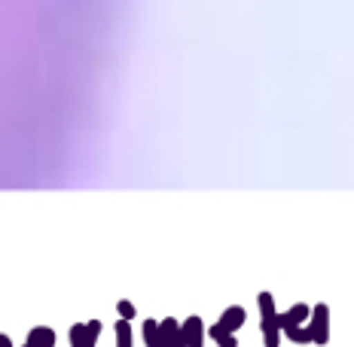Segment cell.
<instances>
[{"instance_id": "6da1fadb", "label": "cell", "mask_w": 354, "mask_h": 347, "mask_svg": "<svg viewBox=\"0 0 354 347\" xmlns=\"http://www.w3.org/2000/svg\"><path fill=\"white\" fill-rule=\"evenodd\" d=\"M125 21L129 0H0V64L95 68Z\"/></svg>"}, {"instance_id": "7a4b0ae2", "label": "cell", "mask_w": 354, "mask_h": 347, "mask_svg": "<svg viewBox=\"0 0 354 347\" xmlns=\"http://www.w3.org/2000/svg\"><path fill=\"white\" fill-rule=\"evenodd\" d=\"M257 305H260V332H263L266 347H278L281 344V332H278V311H275L272 293L257 295Z\"/></svg>"}, {"instance_id": "3957f363", "label": "cell", "mask_w": 354, "mask_h": 347, "mask_svg": "<svg viewBox=\"0 0 354 347\" xmlns=\"http://www.w3.org/2000/svg\"><path fill=\"white\" fill-rule=\"evenodd\" d=\"M308 329H312V344H327L330 341V308L315 305L308 314Z\"/></svg>"}, {"instance_id": "277c9868", "label": "cell", "mask_w": 354, "mask_h": 347, "mask_svg": "<svg viewBox=\"0 0 354 347\" xmlns=\"http://www.w3.org/2000/svg\"><path fill=\"white\" fill-rule=\"evenodd\" d=\"M98 335H101V323H98V320L77 323V326H71V332H68L71 347H95Z\"/></svg>"}, {"instance_id": "5b68a950", "label": "cell", "mask_w": 354, "mask_h": 347, "mask_svg": "<svg viewBox=\"0 0 354 347\" xmlns=\"http://www.w3.org/2000/svg\"><path fill=\"white\" fill-rule=\"evenodd\" d=\"M180 338H183V347H202L205 344V320L198 314L187 317L180 323Z\"/></svg>"}, {"instance_id": "8992f818", "label": "cell", "mask_w": 354, "mask_h": 347, "mask_svg": "<svg viewBox=\"0 0 354 347\" xmlns=\"http://www.w3.org/2000/svg\"><path fill=\"white\" fill-rule=\"evenodd\" d=\"M308 314H312V305H306V301L293 305L287 314H278V332H281V326H302V323H308Z\"/></svg>"}, {"instance_id": "52a82bcc", "label": "cell", "mask_w": 354, "mask_h": 347, "mask_svg": "<svg viewBox=\"0 0 354 347\" xmlns=\"http://www.w3.org/2000/svg\"><path fill=\"white\" fill-rule=\"evenodd\" d=\"M245 320H248V311H245V308H241V305H230L223 314H220L217 323H220V326H223L226 332H232V335H235V332L245 326Z\"/></svg>"}, {"instance_id": "ba28073f", "label": "cell", "mask_w": 354, "mask_h": 347, "mask_svg": "<svg viewBox=\"0 0 354 347\" xmlns=\"http://www.w3.org/2000/svg\"><path fill=\"white\" fill-rule=\"evenodd\" d=\"M55 341H58V335L53 326H31L25 338L28 347H55Z\"/></svg>"}, {"instance_id": "9c48e42d", "label": "cell", "mask_w": 354, "mask_h": 347, "mask_svg": "<svg viewBox=\"0 0 354 347\" xmlns=\"http://www.w3.org/2000/svg\"><path fill=\"white\" fill-rule=\"evenodd\" d=\"M159 335H162V344L165 347H183V338H180V323L174 317H165L159 323Z\"/></svg>"}, {"instance_id": "30bf717a", "label": "cell", "mask_w": 354, "mask_h": 347, "mask_svg": "<svg viewBox=\"0 0 354 347\" xmlns=\"http://www.w3.org/2000/svg\"><path fill=\"white\" fill-rule=\"evenodd\" d=\"M205 335L211 338V341H217L220 347H239V338L232 335V332H226L220 323H214V326H208L205 329Z\"/></svg>"}, {"instance_id": "8fae6325", "label": "cell", "mask_w": 354, "mask_h": 347, "mask_svg": "<svg viewBox=\"0 0 354 347\" xmlns=\"http://www.w3.org/2000/svg\"><path fill=\"white\" fill-rule=\"evenodd\" d=\"M141 335H144L147 347H165L162 344V335H159V320H144L141 323Z\"/></svg>"}, {"instance_id": "7c38bea8", "label": "cell", "mask_w": 354, "mask_h": 347, "mask_svg": "<svg viewBox=\"0 0 354 347\" xmlns=\"http://www.w3.org/2000/svg\"><path fill=\"white\" fill-rule=\"evenodd\" d=\"M281 332L293 344H312V329H308V323H302V326H281Z\"/></svg>"}, {"instance_id": "4fadbf2b", "label": "cell", "mask_w": 354, "mask_h": 347, "mask_svg": "<svg viewBox=\"0 0 354 347\" xmlns=\"http://www.w3.org/2000/svg\"><path fill=\"white\" fill-rule=\"evenodd\" d=\"M116 347H131V323L116 320Z\"/></svg>"}, {"instance_id": "5bb4252c", "label": "cell", "mask_w": 354, "mask_h": 347, "mask_svg": "<svg viewBox=\"0 0 354 347\" xmlns=\"http://www.w3.org/2000/svg\"><path fill=\"white\" fill-rule=\"evenodd\" d=\"M116 311H120V320H129V323H131V320H135V314H138V311H135V305H131V301H129V299L116 301Z\"/></svg>"}, {"instance_id": "9a60e30c", "label": "cell", "mask_w": 354, "mask_h": 347, "mask_svg": "<svg viewBox=\"0 0 354 347\" xmlns=\"http://www.w3.org/2000/svg\"><path fill=\"white\" fill-rule=\"evenodd\" d=\"M0 347H12V341L6 335H0Z\"/></svg>"}, {"instance_id": "2e32d148", "label": "cell", "mask_w": 354, "mask_h": 347, "mask_svg": "<svg viewBox=\"0 0 354 347\" xmlns=\"http://www.w3.org/2000/svg\"><path fill=\"white\" fill-rule=\"evenodd\" d=\"M21 347H28V344H21Z\"/></svg>"}]
</instances>
